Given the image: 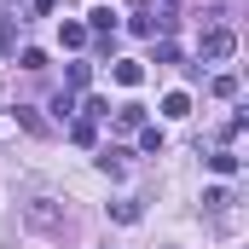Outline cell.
<instances>
[{"instance_id": "cell-1", "label": "cell", "mask_w": 249, "mask_h": 249, "mask_svg": "<svg viewBox=\"0 0 249 249\" xmlns=\"http://www.w3.org/2000/svg\"><path fill=\"white\" fill-rule=\"evenodd\" d=\"M23 220H29V226H41V232H64V226H70V214H64L53 197H35V203L23 209Z\"/></svg>"}, {"instance_id": "cell-2", "label": "cell", "mask_w": 249, "mask_h": 249, "mask_svg": "<svg viewBox=\"0 0 249 249\" xmlns=\"http://www.w3.org/2000/svg\"><path fill=\"white\" fill-rule=\"evenodd\" d=\"M197 53H203V64H226L238 53V35H232V29H209V35L197 41Z\"/></svg>"}, {"instance_id": "cell-3", "label": "cell", "mask_w": 249, "mask_h": 249, "mask_svg": "<svg viewBox=\"0 0 249 249\" xmlns=\"http://www.w3.org/2000/svg\"><path fill=\"white\" fill-rule=\"evenodd\" d=\"M87 29H99V35H116V12H110V6H93V12H87Z\"/></svg>"}, {"instance_id": "cell-4", "label": "cell", "mask_w": 249, "mask_h": 249, "mask_svg": "<svg viewBox=\"0 0 249 249\" xmlns=\"http://www.w3.org/2000/svg\"><path fill=\"white\" fill-rule=\"evenodd\" d=\"M209 168H214L220 180H232V174H238V157H232V151H214V157H209Z\"/></svg>"}, {"instance_id": "cell-5", "label": "cell", "mask_w": 249, "mask_h": 249, "mask_svg": "<svg viewBox=\"0 0 249 249\" xmlns=\"http://www.w3.org/2000/svg\"><path fill=\"white\" fill-rule=\"evenodd\" d=\"M18 47V18H0V58Z\"/></svg>"}, {"instance_id": "cell-6", "label": "cell", "mask_w": 249, "mask_h": 249, "mask_svg": "<svg viewBox=\"0 0 249 249\" xmlns=\"http://www.w3.org/2000/svg\"><path fill=\"white\" fill-rule=\"evenodd\" d=\"M122 157H127V151H99V174L116 180V174H122Z\"/></svg>"}, {"instance_id": "cell-7", "label": "cell", "mask_w": 249, "mask_h": 249, "mask_svg": "<svg viewBox=\"0 0 249 249\" xmlns=\"http://www.w3.org/2000/svg\"><path fill=\"white\" fill-rule=\"evenodd\" d=\"M203 209H214V214H220V209H232V191H226V186L203 191Z\"/></svg>"}, {"instance_id": "cell-8", "label": "cell", "mask_w": 249, "mask_h": 249, "mask_svg": "<svg viewBox=\"0 0 249 249\" xmlns=\"http://www.w3.org/2000/svg\"><path fill=\"white\" fill-rule=\"evenodd\" d=\"M162 116H191V99L186 93H168V99H162Z\"/></svg>"}, {"instance_id": "cell-9", "label": "cell", "mask_w": 249, "mask_h": 249, "mask_svg": "<svg viewBox=\"0 0 249 249\" xmlns=\"http://www.w3.org/2000/svg\"><path fill=\"white\" fill-rule=\"evenodd\" d=\"M116 81H122V87H139V81H145V70L127 58V64H116Z\"/></svg>"}, {"instance_id": "cell-10", "label": "cell", "mask_w": 249, "mask_h": 249, "mask_svg": "<svg viewBox=\"0 0 249 249\" xmlns=\"http://www.w3.org/2000/svg\"><path fill=\"white\" fill-rule=\"evenodd\" d=\"M70 139H75V145H93V139H99V127H93V116H87V122H75V127H70Z\"/></svg>"}, {"instance_id": "cell-11", "label": "cell", "mask_w": 249, "mask_h": 249, "mask_svg": "<svg viewBox=\"0 0 249 249\" xmlns=\"http://www.w3.org/2000/svg\"><path fill=\"white\" fill-rule=\"evenodd\" d=\"M116 122H122V127H145V110H139V105H122Z\"/></svg>"}, {"instance_id": "cell-12", "label": "cell", "mask_w": 249, "mask_h": 249, "mask_svg": "<svg viewBox=\"0 0 249 249\" xmlns=\"http://www.w3.org/2000/svg\"><path fill=\"white\" fill-rule=\"evenodd\" d=\"M18 122L29 127V133H47V122H41V116H35V110H29V105H18Z\"/></svg>"}, {"instance_id": "cell-13", "label": "cell", "mask_w": 249, "mask_h": 249, "mask_svg": "<svg viewBox=\"0 0 249 249\" xmlns=\"http://www.w3.org/2000/svg\"><path fill=\"white\" fill-rule=\"evenodd\" d=\"M110 214H116L122 226H133V220H139V203H110Z\"/></svg>"}, {"instance_id": "cell-14", "label": "cell", "mask_w": 249, "mask_h": 249, "mask_svg": "<svg viewBox=\"0 0 249 249\" xmlns=\"http://www.w3.org/2000/svg\"><path fill=\"white\" fill-rule=\"evenodd\" d=\"M87 41V23H64V47H81Z\"/></svg>"}, {"instance_id": "cell-15", "label": "cell", "mask_w": 249, "mask_h": 249, "mask_svg": "<svg viewBox=\"0 0 249 249\" xmlns=\"http://www.w3.org/2000/svg\"><path fill=\"white\" fill-rule=\"evenodd\" d=\"M214 93L220 99H238V75H214Z\"/></svg>"}, {"instance_id": "cell-16", "label": "cell", "mask_w": 249, "mask_h": 249, "mask_svg": "<svg viewBox=\"0 0 249 249\" xmlns=\"http://www.w3.org/2000/svg\"><path fill=\"white\" fill-rule=\"evenodd\" d=\"M139 145L145 151H162V127H139Z\"/></svg>"}]
</instances>
